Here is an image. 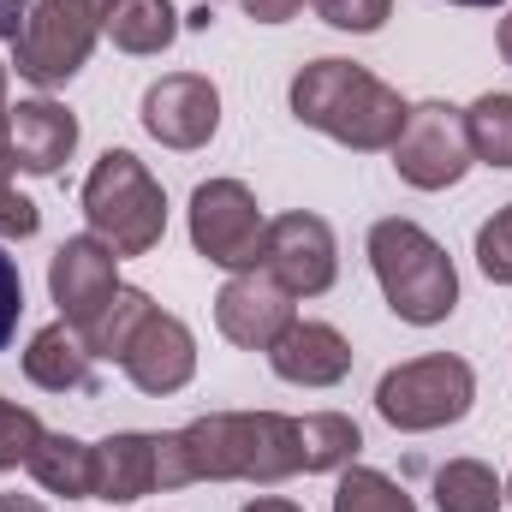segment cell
Here are the masks:
<instances>
[{
  "mask_svg": "<svg viewBox=\"0 0 512 512\" xmlns=\"http://www.w3.org/2000/svg\"><path fill=\"white\" fill-rule=\"evenodd\" d=\"M262 209L245 179H203L191 191V245L227 274H245L262 256Z\"/></svg>",
  "mask_w": 512,
  "mask_h": 512,
  "instance_id": "cell-7",
  "label": "cell"
},
{
  "mask_svg": "<svg viewBox=\"0 0 512 512\" xmlns=\"http://www.w3.org/2000/svg\"><path fill=\"white\" fill-rule=\"evenodd\" d=\"M465 137H471V161L483 167H512V96L489 90L465 108Z\"/></svg>",
  "mask_w": 512,
  "mask_h": 512,
  "instance_id": "cell-21",
  "label": "cell"
},
{
  "mask_svg": "<svg viewBox=\"0 0 512 512\" xmlns=\"http://www.w3.org/2000/svg\"><path fill=\"white\" fill-rule=\"evenodd\" d=\"M155 495V435H137L120 429L108 441H96V483H90V501H108V507H131Z\"/></svg>",
  "mask_w": 512,
  "mask_h": 512,
  "instance_id": "cell-16",
  "label": "cell"
},
{
  "mask_svg": "<svg viewBox=\"0 0 512 512\" xmlns=\"http://www.w3.org/2000/svg\"><path fill=\"white\" fill-rule=\"evenodd\" d=\"M393 167L411 191H447L471 173V137H465V108L453 102H417L411 120L393 143Z\"/></svg>",
  "mask_w": 512,
  "mask_h": 512,
  "instance_id": "cell-8",
  "label": "cell"
},
{
  "mask_svg": "<svg viewBox=\"0 0 512 512\" xmlns=\"http://www.w3.org/2000/svg\"><path fill=\"white\" fill-rule=\"evenodd\" d=\"M245 512H298L292 501H274V495H262V501H251Z\"/></svg>",
  "mask_w": 512,
  "mask_h": 512,
  "instance_id": "cell-32",
  "label": "cell"
},
{
  "mask_svg": "<svg viewBox=\"0 0 512 512\" xmlns=\"http://www.w3.org/2000/svg\"><path fill=\"white\" fill-rule=\"evenodd\" d=\"M155 310V298L149 292H137V286H120L114 292V304L102 310V322L84 334V346H90V358H102V364H120L131 346V334L143 328V316Z\"/></svg>",
  "mask_w": 512,
  "mask_h": 512,
  "instance_id": "cell-22",
  "label": "cell"
},
{
  "mask_svg": "<svg viewBox=\"0 0 512 512\" xmlns=\"http://www.w3.org/2000/svg\"><path fill=\"white\" fill-rule=\"evenodd\" d=\"M24 376L42 393H84L96 382V358H90V346L72 322H48L24 346Z\"/></svg>",
  "mask_w": 512,
  "mask_h": 512,
  "instance_id": "cell-17",
  "label": "cell"
},
{
  "mask_svg": "<svg viewBox=\"0 0 512 512\" xmlns=\"http://www.w3.org/2000/svg\"><path fill=\"white\" fill-rule=\"evenodd\" d=\"M507 501H512V483H507Z\"/></svg>",
  "mask_w": 512,
  "mask_h": 512,
  "instance_id": "cell-35",
  "label": "cell"
},
{
  "mask_svg": "<svg viewBox=\"0 0 512 512\" xmlns=\"http://www.w3.org/2000/svg\"><path fill=\"white\" fill-rule=\"evenodd\" d=\"M72 149H78V114H66L60 102L30 96V102L6 108V161H12V173L48 179V173H60L72 161Z\"/></svg>",
  "mask_w": 512,
  "mask_h": 512,
  "instance_id": "cell-14",
  "label": "cell"
},
{
  "mask_svg": "<svg viewBox=\"0 0 512 512\" xmlns=\"http://www.w3.org/2000/svg\"><path fill=\"white\" fill-rule=\"evenodd\" d=\"M370 268L382 280L387 310L411 328H435L459 304V268H453L447 245L429 239L405 215H387V221L370 227Z\"/></svg>",
  "mask_w": 512,
  "mask_h": 512,
  "instance_id": "cell-3",
  "label": "cell"
},
{
  "mask_svg": "<svg viewBox=\"0 0 512 512\" xmlns=\"http://www.w3.org/2000/svg\"><path fill=\"white\" fill-rule=\"evenodd\" d=\"M298 322V304L280 280H268L262 268H245V274H227V286L215 292V328L245 346V352H268L286 328Z\"/></svg>",
  "mask_w": 512,
  "mask_h": 512,
  "instance_id": "cell-12",
  "label": "cell"
},
{
  "mask_svg": "<svg viewBox=\"0 0 512 512\" xmlns=\"http://www.w3.org/2000/svg\"><path fill=\"white\" fill-rule=\"evenodd\" d=\"M256 268H262L268 280H280L292 298H322V292L334 286V274H340L334 227H328L322 215H304V209L274 215V221L262 227V256H256Z\"/></svg>",
  "mask_w": 512,
  "mask_h": 512,
  "instance_id": "cell-9",
  "label": "cell"
},
{
  "mask_svg": "<svg viewBox=\"0 0 512 512\" xmlns=\"http://www.w3.org/2000/svg\"><path fill=\"white\" fill-rule=\"evenodd\" d=\"M292 114H298V126L322 131V137H334L346 149L376 155V149L399 143V131L411 120V102L393 84H382L370 66L322 54V60L298 66V78H292Z\"/></svg>",
  "mask_w": 512,
  "mask_h": 512,
  "instance_id": "cell-2",
  "label": "cell"
},
{
  "mask_svg": "<svg viewBox=\"0 0 512 512\" xmlns=\"http://www.w3.org/2000/svg\"><path fill=\"white\" fill-rule=\"evenodd\" d=\"M268 364L274 376L292 387H334L352 376V340L334 328V322H310L298 316L274 346H268Z\"/></svg>",
  "mask_w": 512,
  "mask_h": 512,
  "instance_id": "cell-15",
  "label": "cell"
},
{
  "mask_svg": "<svg viewBox=\"0 0 512 512\" xmlns=\"http://www.w3.org/2000/svg\"><path fill=\"white\" fill-rule=\"evenodd\" d=\"M471 399H477V370L465 358H453V352L411 358V364L387 370L376 382V411L405 435H429V429L459 423L471 411Z\"/></svg>",
  "mask_w": 512,
  "mask_h": 512,
  "instance_id": "cell-6",
  "label": "cell"
},
{
  "mask_svg": "<svg viewBox=\"0 0 512 512\" xmlns=\"http://www.w3.org/2000/svg\"><path fill=\"white\" fill-rule=\"evenodd\" d=\"M310 6H316L322 24L352 30V36H370V30H382L393 18V0H310Z\"/></svg>",
  "mask_w": 512,
  "mask_h": 512,
  "instance_id": "cell-27",
  "label": "cell"
},
{
  "mask_svg": "<svg viewBox=\"0 0 512 512\" xmlns=\"http://www.w3.org/2000/svg\"><path fill=\"white\" fill-rule=\"evenodd\" d=\"M501 60H507V66H512V12H507V18H501Z\"/></svg>",
  "mask_w": 512,
  "mask_h": 512,
  "instance_id": "cell-33",
  "label": "cell"
},
{
  "mask_svg": "<svg viewBox=\"0 0 512 512\" xmlns=\"http://www.w3.org/2000/svg\"><path fill=\"white\" fill-rule=\"evenodd\" d=\"M477 268H483L495 286H512V203L477 227Z\"/></svg>",
  "mask_w": 512,
  "mask_h": 512,
  "instance_id": "cell-26",
  "label": "cell"
},
{
  "mask_svg": "<svg viewBox=\"0 0 512 512\" xmlns=\"http://www.w3.org/2000/svg\"><path fill=\"white\" fill-rule=\"evenodd\" d=\"M453 6H501V0H453Z\"/></svg>",
  "mask_w": 512,
  "mask_h": 512,
  "instance_id": "cell-34",
  "label": "cell"
},
{
  "mask_svg": "<svg viewBox=\"0 0 512 512\" xmlns=\"http://www.w3.org/2000/svg\"><path fill=\"white\" fill-rule=\"evenodd\" d=\"M42 227V209L12 185V161H6V66H0V239H30Z\"/></svg>",
  "mask_w": 512,
  "mask_h": 512,
  "instance_id": "cell-24",
  "label": "cell"
},
{
  "mask_svg": "<svg viewBox=\"0 0 512 512\" xmlns=\"http://www.w3.org/2000/svg\"><path fill=\"white\" fill-rule=\"evenodd\" d=\"M507 489L483 459H447L435 471V507L441 512H501Z\"/></svg>",
  "mask_w": 512,
  "mask_h": 512,
  "instance_id": "cell-20",
  "label": "cell"
},
{
  "mask_svg": "<svg viewBox=\"0 0 512 512\" xmlns=\"http://www.w3.org/2000/svg\"><path fill=\"white\" fill-rule=\"evenodd\" d=\"M24 18H30V0H0V42H18Z\"/></svg>",
  "mask_w": 512,
  "mask_h": 512,
  "instance_id": "cell-30",
  "label": "cell"
},
{
  "mask_svg": "<svg viewBox=\"0 0 512 512\" xmlns=\"http://www.w3.org/2000/svg\"><path fill=\"white\" fill-rule=\"evenodd\" d=\"M102 36L120 54H161L179 36V12H173V0H114Z\"/></svg>",
  "mask_w": 512,
  "mask_h": 512,
  "instance_id": "cell-19",
  "label": "cell"
},
{
  "mask_svg": "<svg viewBox=\"0 0 512 512\" xmlns=\"http://www.w3.org/2000/svg\"><path fill=\"white\" fill-rule=\"evenodd\" d=\"M120 370L131 376L137 393H179V387L197 376V340H191V328L179 322V316H167L161 304L143 316V328L131 334L126 358H120Z\"/></svg>",
  "mask_w": 512,
  "mask_h": 512,
  "instance_id": "cell-13",
  "label": "cell"
},
{
  "mask_svg": "<svg viewBox=\"0 0 512 512\" xmlns=\"http://www.w3.org/2000/svg\"><path fill=\"white\" fill-rule=\"evenodd\" d=\"M143 131L167 149H203L221 131V90L203 72H167L143 90Z\"/></svg>",
  "mask_w": 512,
  "mask_h": 512,
  "instance_id": "cell-11",
  "label": "cell"
},
{
  "mask_svg": "<svg viewBox=\"0 0 512 512\" xmlns=\"http://www.w3.org/2000/svg\"><path fill=\"white\" fill-rule=\"evenodd\" d=\"M304 471V417L286 411H209L155 435V489L191 483H286Z\"/></svg>",
  "mask_w": 512,
  "mask_h": 512,
  "instance_id": "cell-1",
  "label": "cell"
},
{
  "mask_svg": "<svg viewBox=\"0 0 512 512\" xmlns=\"http://www.w3.org/2000/svg\"><path fill=\"white\" fill-rule=\"evenodd\" d=\"M0 512H48V507L30 501V495H0Z\"/></svg>",
  "mask_w": 512,
  "mask_h": 512,
  "instance_id": "cell-31",
  "label": "cell"
},
{
  "mask_svg": "<svg viewBox=\"0 0 512 512\" xmlns=\"http://www.w3.org/2000/svg\"><path fill=\"white\" fill-rule=\"evenodd\" d=\"M239 6L251 12L256 24H286V18H292V12H298L304 0H239Z\"/></svg>",
  "mask_w": 512,
  "mask_h": 512,
  "instance_id": "cell-29",
  "label": "cell"
},
{
  "mask_svg": "<svg viewBox=\"0 0 512 512\" xmlns=\"http://www.w3.org/2000/svg\"><path fill=\"white\" fill-rule=\"evenodd\" d=\"M42 417L30 411V405H12V399H0V471H18V465H30V453L42 447Z\"/></svg>",
  "mask_w": 512,
  "mask_h": 512,
  "instance_id": "cell-25",
  "label": "cell"
},
{
  "mask_svg": "<svg viewBox=\"0 0 512 512\" xmlns=\"http://www.w3.org/2000/svg\"><path fill=\"white\" fill-rule=\"evenodd\" d=\"M108 12H114V0H30V18L12 42L18 78H30L36 90L72 84L96 54V36L108 30Z\"/></svg>",
  "mask_w": 512,
  "mask_h": 512,
  "instance_id": "cell-5",
  "label": "cell"
},
{
  "mask_svg": "<svg viewBox=\"0 0 512 512\" xmlns=\"http://www.w3.org/2000/svg\"><path fill=\"white\" fill-rule=\"evenodd\" d=\"M42 495H60V501H90V483H96V447L78 441V435H42V447L30 453L24 465Z\"/></svg>",
  "mask_w": 512,
  "mask_h": 512,
  "instance_id": "cell-18",
  "label": "cell"
},
{
  "mask_svg": "<svg viewBox=\"0 0 512 512\" xmlns=\"http://www.w3.org/2000/svg\"><path fill=\"white\" fill-rule=\"evenodd\" d=\"M334 512H417V501L370 465H346L340 483H334Z\"/></svg>",
  "mask_w": 512,
  "mask_h": 512,
  "instance_id": "cell-23",
  "label": "cell"
},
{
  "mask_svg": "<svg viewBox=\"0 0 512 512\" xmlns=\"http://www.w3.org/2000/svg\"><path fill=\"white\" fill-rule=\"evenodd\" d=\"M18 316H24V274H18V262L6 256V245H0V352H6L12 334H18Z\"/></svg>",
  "mask_w": 512,
  "mask_h": 512,
  "instance_id": "cell-28",
  "label": "cell"
},
{
  "mask_svg": "<svg viewBox=\"0 0 512 512\" xmlns=\"http://www.w3.org/2000/svg\"><path fill=\"white\" fill-rule=\"evenodd\" d=\"M84 221L114 256H149L167 233V191L131 149H108L84 179Z\"/></svg>",
  "mask_w": 512,
  "mask_h": 512,
  "instance_id": "cell-4",
  "label": "cell"
},
{
  "mask_svg": "<svg viewBox=\"0 0 512 512\" xmlns=\"http://www.w3.org/2000/svg\"><path fill=\"white\" fill-rule=\"evenodd\" d=\"M48 292L60 304V322L90 334L102 322V310L114 304V292H120V256H114V245H102L96 233L66 239L54 251V262H48Z\"/></svg>",
  "mask_w": 512,
  "mask_h": 512,
  "instance_id": "cell-10",
  "label": "cell"
}]
</instances>
